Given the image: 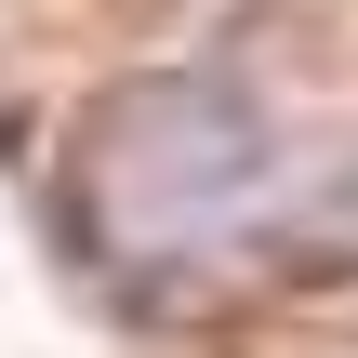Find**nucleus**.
Instances as JSON below:
<instances>
[{
    "label": "nucleus",
    "mask_w": 358,
    "mask_h": 358,
    "mask_svg": "<svg viewBox=\"0 0 358 358\" xmlns=\"http://www.w3.org/2000/svg\"><path fill=\"white\" fill-rule=\"evenodd\" d=\"M266 186V133L213 93V80H146L93 120L80 146V213L120 239V252H173V239H213L239 199Z\"/></svg>",
    "instance_id": "obj_1"
}]
</instances>
